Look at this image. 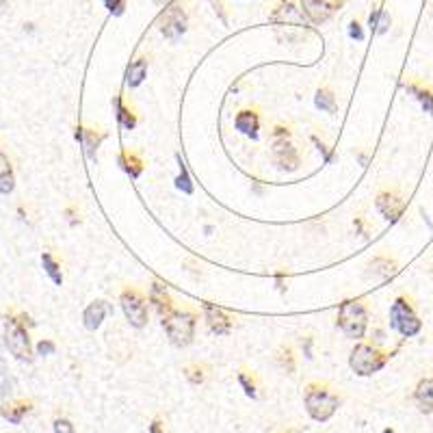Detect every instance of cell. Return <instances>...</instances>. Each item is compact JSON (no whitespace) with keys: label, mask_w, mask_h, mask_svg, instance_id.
<instances>
[{"label":"cell","mask_w":433,"mask_h":433,"mask_svg":"<svg viewBox=\"0 0 433 433\" xmlns=\"http://www.w3.org/2000/svg\"><path fill=\"white\" fill-rule=\"evenodd\" d=\"M33 409L31 401H22V403H15V405H5V407H0V414H3L5 420H9L11 425H19L22 423V418L29 414V411Z\"/></svg>","instance_id":"22"},{"label":"cell","mask_w":433,"mask_h":433,"mask_svg":"<svg viewBox=\"0 0 433 433\" xmlns=\"http://www.w3.org/2000/svg\"><path fill=\"white\" fill-rule=\"evenodd\" d=\"M178 163H180V175H178V180H175V187H178L180 191H184V193H193L191 175H189V171H187V167H184V163H182L180 156H178Z\"/></svg>","instance_id":"28"},{"label":"cell","mask_w":433,"mask_h":433,"mask_svg":"<svg viewBox=\"0 0 433 433\" xmlns=\"http://www.w3.org/2000/svg\"><path fill=\"white\" fill-rule=\"evenodd\" d=\"M368 325V314L360 299H349L338 308V327L345 331L347 338L358 340L364 336Z\"/></svg>","instance_id":"2"},{"label":"cell","mask_w":433,"mask_h":433,"mask_svg":"<svg viewBox=\"0 0 433 433\" xmlns=\"http://www.w3.org/2000/svg\"><path fill=\"white\" fill-rule=\"evenodd\" d=\"M271 19H273V22H284V24H288V22H301L304 15H301V11L297 7L290 3V0H284V3L273 11Z\"/></svg>","instance_id":"20"},{"label":"cell","mask_w":433,"mask_h":433,"mask_svg":"<svg viewBox=\"0 0 433 433\" xmlns=\"http://www.w3.org/2000/svg\"><path fill=\"white\" fill-rule=\"evenodd\" d=\"M9 173H13L11 171V163H9L7 156L0 152V178H3V175H9Z\"/></svg>","instance_id":"36"},{"label":"cell","mask_w":433,"mask_h":433,"mask_svg":"<svg viewBox=\"0 0 433 433\" xmlns=\"http://www.w3.org/2000/svg\"><path fill=\"white\" fill-rule=\"evenodd\" d=\"M122 310L126 314V319L132 327L141 329L148 325V306H145V299L141 297L139 292L132 290V288H126L122 292Z\"/></svg>","instance_id":"7"},{"label":"cell","mask_w":433,"mask_h":433,"mask_svg":"<svg viewBox=\"0 0 433 433\" xmlns=\"http://www.w3.org/2000/svg\"><path fill=\"white\" fill-rule=\"evenodd\" d=\"M13 189H15L13 173H9V175H3V178H0V193H3V195H9Z\"/></svg>","instance_id":"34"},{"label":"cell","mask_w":433,"mask_h":433,"mask_svg":"<svg viewBox=\"0 0 433 433\" xmlns=\"http://www.w3.org/2000/svg\"><path fill=\"white\" fill-rule=\"evenodd\" d=\"M104 5H107V9H109L111 13L122 15L124 9H126V0H104Z\"/></svg>","instance_id":"33"},{"label":"cell","mask_w":433,"mask_h":433,"mask_svg":"<svg viewBox=\"0 0 433 433\" xmlns=\"http://www.w3.org/2000/svg\"><path fill=\"white\" fill-rule=\"evenodd\" d=\"M150 301L154 304V308H156V312L161 314V317L165 319L169 312H173V304H171V297H169V292H167V288L163 286V284H152V288H150Z\"/></svg>","instance_id":"14"},{"label":"cell","mask_w":433,"mask_h":433,"mask_svg":"<svg viewBox=\"0 0 433 433\" xmlns=\"http://www.w3.org/2000/svg\"><path fill=\"white\" fill-rule=\"evenodd\" d=\"M370 29L375 31V33H379V35L388 33V29H390V15L386 11H381V9H377L375 13H370Z\"/></svg>","instance_id":"27"},{"label":"cell","mask_w":433,"mask_h":433,"mask_svg":"<svg viewBox=\"0 0 433 433\" xmlns=\"http://www.w3.org/2000/svg\"><path fill=\"white\" fill-rule=\"evenodd\" d=\"M120 163L124 165V169L132 175V178H139L141 171H143L141 159H139V156H136V154H132V152H124V154L120 156Z\"/></svg>","instance_id":"25"},{"label":"cell","mask_w":433,"mask_h":433,"mask_svg":"<svg viewBox=\"0 0 433 433\" xmlns=\"http://www.w3.org/2000/svg\"><path fill=\"white\" fill-rule=\"evenodd\" d=\"M159 26H161V33L167 39H171V42L180 39L182 33L187 31V13H184V9L178 3L165 7V11L159 17Z\"/></svg>","instance_id":"8"},{"label":"cell","mask_w":433,"mask_h":433,"mask_svg":"<svg viewBox=\"0 0 433 433\" xmlns=\"http://www.w3.org/2000/svg\"><path fill=\"white\" fill-rule=\"evenodd\" d=\"M52 429H54V433H76V427L68 418H56Z\"/></svg>","instance_id":"32"},{"label":"cell","mask_w":433,"mask_h":433,"mask_svg":"<svg viewBox=\"0 0 433 433\" xmlns=\"http://www.w3.org/2000/svg\"><path fill=\"white\" fill-rule=\"evenodd\" d=\"M390 360L388 353L379 351L377 347L370 345H358L356 349L351 351L349 358V366L358 372L360 377H368L372 372H377L386 366V362Z\"/></svg>","instance_id":"4"},{"label":"cell","mask_w":433,"mask_h":433,"mask_svg":"<svg viewBox=\"0 0 433 433\" xmlns=\"http://www.w3.org/2000/svg\"><path fill=\"white\" fill-rule=\"evenodd\" d=\"M234 126L239 132L251 136V139H255L258 136V128H260V120H258V115H255L253 111H241L239 115H236V120H234Z\"/></svg>","instance_id":"16"},{"label":"cell","mask_w":433,"mask_h":433,"mask_svg":"<svg viewBox=\"0 0 433 433\" xmlns=\"http://www.w3.org/2000/svg\"><path fill=\"white\" fill-rule=\"evenodd\" d=\"M42 265H44V271L48 273V278H50L56 286H61V284H63V273H61V269H58L56 260L52 258V255H50L48 251L42 253Z\"/></svg>","instance_id":"24"},{"label":"cell","mask_w":433,"mask_h":433,"mask_svg":"<svg viewBox=\"0 0 433 433\" xmlns=\"http://www.w3.org/2000/svg\"><path fill=\"white\" fill-rule=\"evenodd\" d=\"M390 325L395 327L403 338H411L420 333L423 321L418 319V314L411 308L407 297H399L390 308Z\"/></svg>","instance_id":"5"},{"label":"cell","mask_w":433,"mask_h":433,"mask_svg":"<svg viewBox=\"0 0 433 433\" xmlns=\"http://www.w3.org/2000/svg\"><path fill=\"white\" fill-rule=\"evenodd\" d=\"M384 433H395V431H392V429H384Z\"/></svg>","instance_id":"42"},{"label":"cell","mask_w":433,"mask_h":433,"mask_svg":"<svg viewBox=\"0 0 433 433\" xmlns=\"http://www.w3.org/2000/svg\"><path fill=\"white\" fill-rule=\"evenodd\" d=\"M156 5H165V3H169V0H154Z\"/></svg>","instance_id":"40"},{"label":"cell","mask_w":433,"mask_h":433,"mask_svg":"<svg viewBox=\"0 0 433 433\" xmlns=\"http://www.w3.org/2000/svg\"><path fill=\"white\" fill-rule=\"evenodd\" d=\"M107 312H109V306H107V301H102V299H97V301L89 304L87 310H85V314H83L85 327L91 329V331H95L97 327L102 325V321H104V317H107Z\"/></svg>","instance_id":"15"},{"label":"cell","mask_w":433,"mask_h":433,"mask_svg":"<svg viewBox=\"0 0 433 433\" xmlns=\"http://www.w3.org/2000/svg\"><path fill=\"white\" fill-rule=\"evenodd\" d=\"M115 109H117V122H120L126 130H132L134 124H136V117L132 115L130 109L124 107V102H122V97H120V95L115 97Z\"/></svg>","instance_id":"26"},{"label":"cell","mask_w":433,"mask_h":433,"mask_svg":"<svg viewBox=\"0 0 433 433\" xmlns=\"http://www.w3.org/2000/svg\"><path fill=\"white\" fill-rule=\"evenodd\" d=\"M163 327L167 331V336L171 345L175 347H187L193 343L195 333V317L187 310H173L163 319Z\"/></svg>","instance_id":"3"},{"label":"cell","mask_w":433,"mask_h":433,"mask_svg":"<svg viewBox=\"0 0 433 433\" xmlns=\"http://www.w3.org/2000/svg\"><path fill=\"white\" fill-rule=\"evenodd\" d=\"M340 399L329 392L327 386H308L306 388V409L317 423H327L336 414Z\"/></svg>","instance_id":"1"},{"label":"cell","mask_w":433,"mask_h":433,"mask_svg":"<svg viewBox=\"0 0 433 433\" xmlns=\"http://www.w3.org/2000/svg\"><path fill=\"white\" fill-rule=\"evenodd\" d=\"M414 399L420 407V411H425L427 416H433V379H420L416 390H414Z\"/></svg>","instance_id":"13"},{"label":"cell","mask_w":433,"mask_h":433,"mask_svg":"<svg viewBox=\"0 0 433 433\" xmlns=\"http://www.w3.org/2000/svg\"><path fill=\"white\" fill-rule=\"evenodd\" d=\"M5 343L17 360H31V340H29V331L22 321L7 319Z\"/></svg>","instance_id":"6"},{"label":"cell","mask_w":433,"mask_h":433,"mask_svg":"<svg viewBox=\"0 0 433 433\" xmlns=\"http://www.w3.org/2000/svg\"><path fill=\"white\" fill-rule=\"evenodd\" d=\"M239 384L243 386V390H245V395H247V397H251V399L258 397V392H255V384L249 381V375H245V372H241V375H239Z\"/></svg>","instance_id":"31"},{"label":"cell","mask_w":433,"mask_h":433,"mask_svg":"<svg viewBox=\"0 0 433 433\" xmlns=\"http://www.w3.org/2000/svg\"><path fill=\"white\" fill-rule=\"evenodd\" d=\"M5 5H7V0H0V9H3Z\"/></svg>","instance_id":"41"},{"label":"cell","mask_w":433,"mask_h":433,"mask_svg":"<svg viewBox=\"0 0 433 433\" xmlns=\"http://www.w3.org/2000/svg\"><path fill=\"white\" fill-rule=\"evenodd\" d=\"M280 366L286 370V372H294V358H292V351L286 347V349H282V353H280Z\"/></svg>","instance_id":"30"},{"label":"cell","mask_w":433,"mask_h":433,"mask_svg":"<svg viewBox=\"0 0 433 433\" xmlns=\"http://www.w3.org/2000/svg\"><path fill=\"white\" fill-rule=\"evenodd\" d=\"M54 343H50V340H42L37 345V351H39V356H52L54 353Z\"/></svg>","instance_id":"35"},{"label":"cell","mask_w":433,"mask_h":433,"mask_svg":"<svg viewBox=\"0 0 433 433\" xmlns=\"http://www.w3.org/2000/svg\"><path fill=\"white\" fill-rule=\"evenodd\" d=\"M349 35H351L353 39H358V42H362V39H364V33H362V29H360L358 22H351V24H349Z\"/></svg>","instance_id":"37"},{"label":"cell","mask_w":433,"mask_h":433,"mask_svg":"<svg viewBox=\"0 0 433 433\" xmlns=\"http://www.w3.org/2000/svg\"><path fill=\"white\" fill-rule=\"evenodd\" d=\"M76 136L81 139V143L85 148V154H87V159L89 161H95V152H97V145H100V141H102V136L97 134L95 130H91V128H78Z\"/></svg>","instance_id":"19"},{"label":"cell","mask_w":433,"mask_h":433,"mask_svg":"<svg viewBox=\"0 0 433 433\" xmlns=\"http://www.w3.org/2000/svg\"><path fill=\"white\" fill-rule=\"evenodd\" d=\"M204 312H206V323L210 327L212 333H216V336H226V333L232 331V319L228 317V314L221 310V308H214L210 304L204 306Z\"/></svg>","instance_id":"12"},{"label":"cell","mask_w":433,"mask_h":433,"mask_svg":"<svg viewBox=\"0 0 433 433\" xmlns=\"http://www.w3.org/2000/svg\"><path fill=\"white\" fill-rule=\"evenodd\" d=\"M145 74H148V58H136V61H132L126 70L128 87H139L145 81Z\"/></svg>","instance_id":"21"},{"label":"cell","mask_w":433,"mask_h":433,"mask_svg":"<svg viewBox=\"0 0 433 433\" xmlns=\"http://www.w3.org/2000/svg\"><path fill=\"white\" fill-rule=\"evenodd\" d=\"M314 104H317V109L325 111V113H336L338 111V104H336V95H333L329 89H319L317 91V97H314Z\"/></svg>","instance_id":"23"},{"label":"cell","mask_w":433,"mask_h":433,"mask_svg":"<svg viewBox=\"0 0 433 433\" xmlns=\"http://www.w3.org/2000/svg\"><path fill=\"white\" fill-rule=\"evenodd\" d=\"M150 433H165L163 431V423L156 418V420H152V425H150Z\"/></svg>","instance_id":"39"},{"label":"cell","mask_w":433,"mask_h":433,"mask_svg":"<svg viewBox=\"0 0 433 433\" xmlns=\"http://www.w3.org/2000/svg\"><path fill=\"white\" fill-rule=\"evenodd\" d=\"M184 375H187V379L193 386H200L204 381V370H202V366H187L184 368Z\"/></svg>","instance_id":"29"},{"label":"cell","mask_w":433,"mask_h":433,"mask_svg":"<svg viewBox=\"0 0 433 433\" xmlns=\"http://www.w3.org/2000/svg\"><path fill=\"white\" fill-rule=\"evenodd\" d=\"M375 206H377V210L386 216L388 221H399V216L403 214V208H405V202L399 198L397 193L381 191L377 195V200H375Z\"/></svg>","instance_id":"10"},{"label":"cell","mask_w":433,"mask_h":433,"mask_svg":"<svg viewBox=\"0 0 433 433\" xmlns=\"http://www.w3.org/2000/svg\"><path fill=\"white\" fill-rule=\"evenodd\" d=\"M273 161L280 169H286V171H294L299 167V154L294 150L286 139H278L273 145Z\"/></svg>","instance_id":"11"},{"label":"cell","mask_w":433,"mask_h":433,"mask_svg":"<svg viewBox=\"0 0 433 433\" xmlns=\"http://www.w3.org/2000/svg\"><path fill=\"white\" fill-rule=\"evenodd\" d=\"M368 269H370L372 275H375V278L388 280V278H392V275H395V273L399 271V262H397V260H392V258H386V255H381V258L370 260Z\"/></svg>","instance_id":"18"},{"label":"cell","mask_w":433,"mask_h":433,"mask_svg":"<svg viewBox=\"0 0 433 433\" xmlns=\"http://www.w3.org/2000/svg\"><path fill=\"white\" fill-rule=\"evenodd\" d=\"M343 5V0H301L304 13L314 24H321L331 17V13Z\"/></svg>","instance_id":"9"},{"label":"cell","mask_w":433,"mask_h":433,"mask_svg":"<svg viewBox=\"0 0 433 433\" xmlns=\"http://www.w3.org/2000/svg\"><path fill=\"white\" fill-rule=\"evenodd\" d=\"M405 89L420 102L425 113L433 115V89L429 85H425V83H407Z\"/></svg>","instance_id":"17"},{"label":"cell","mask_w":433,"mask_h":433,"mask_svg":"<svg viewBox=\"0 0 433 433\" xmlns=\"http://www.w3.org/2000/svg\"><path fill=\"white\" fill-rule=\"evenodd\" d=\"M210 3L214 5V11L219 13V19H221L223 24H226V22H228V17H226V13H223V7H221V3H219V0H210Z\"/></svg>","instance_id":"38"}]
</instances>
